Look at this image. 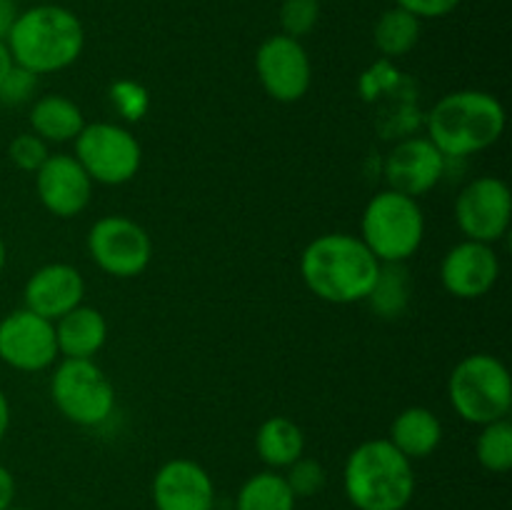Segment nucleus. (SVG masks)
Listing matches in <instances>:
<instances>
[{
  "label": "nucleus",
  "instance_id": "obj_1",
  "mask_svg": "<svg viewBox=\"0 0 512 510\" xmlns=\"http://www.w3.org/2000/svg\"><path fill=\"white\" fill-rule=\"evenodd\" d=\"M383 263L350 233H325L310 240L300 255V278L315 298L333 305L368 300Z\"/></svg>",
  "mask_w": 512,
  "mask_h": 510
},
{
  "label": "nucleus",
  "instance_id": "obj_2",
  "mask_svg": "<svg viewBox=\"0 0 512 510\" xmlns=\"http://www.w3.org/2000/svg\"><path fill=\"white\" fill-rule=\"evenodd\" d=\"M13 63L35 75L70 68L85 48V28L65 5L43 3L23 10L5 38Z\"/></svg>",
  "mask_w": 512,
  "mask_h": 510
},
{
  "label": "nucleus",
  "instance_id": "obj_3",
  "mask_svg": "<svg viewBox=\"0 0 512 510\" xmlns=\"http://www.w3.org/2000/svg\"><path fill=\"white\" fill-rule=\"evenodd\" d=\"M425 138L448 160L483 153L505 133V108L488 90H455L443 95L425 118Z\"/></svg>",
  "mask_w": 512,
  "mask_h": 510
},
{
  "label": "nucleus",
  "instance_id": "obj_4",
  "mask_svg": "<svg viewBox=\"0 0 512 510\" xmlns=\"http://www.w3.org/2000/svg\"><path fill=\"white\" fill-rule=\"evenodd\" d=\"M343 488L358 510H403L415 493L413 460L388 438L365 440L345 460Z\"/></svg>",
  "mask_w": 512,
  "mask_h": 510
},
{
  "label": "nucleus",
  "instance_id": "obj_5",
  "mask_svg": "<svg viewBox=\"0 0 512 510\" xmlns=\"http://www.w3.org/2000/svg\"><path fill=\"white\" fill-rule=\"evenodd\" d=\"M425 238V215L418 198L380 190L368 200L360 218V240L380 263H405Z\"/></svg>",
  "mask_w": 512,
  "mask_h": 510
},
{
  "label": "nucleus",
  "instance_id": "obj_6",
  "mask_svg": "<svg viewBox=\"0 0 512 510\" xmlns=\"http://www.w3.org/2000/svg\"><path fill=\"white\" fill-rule=\"evenodd\" d=\"M448 398L455 415L470 425H488L508 418L512 408L508 368L490 353L465 355L448 378Z\"/></svg>",
  "mask_w": 512,
  "mask_h": 510
},
{
  "label": "nucleus",
  "instance_id": "obj_7",
  "mask_svg": "<svg viewBox=\"0 0 512 510\" xmlns=\"http://www.w3.org/2000/svg\"><path fill=\"white\" fill-rule=\"evenodd\" d=\"M50 398L65 420L83 428L103 425L115 410L113 383L93 360H60L50 375Z\"/></svg>",
  "mask_w": 512,
  "mask_h": 510
},
{
  "label": "nucleus",
  "instance_id": "obj_8",
  "mask_svg": "<svg viewBox=\"0 0 512 510\" xmlns=\"http://www.w3.org/2000/svg\"><path fill=\"white\" fill-rule=\"evenodd\" d=\"M75 145V160L88 178L100 185H125L143 165V148L128 128L118 123H85Z\"/></svg>",
  "mask_w": 512,
  "mask_h": 510
},
{
  "label": "nucleus",
  "instance_id": "obj_9",
  "mask_svg": "<svg viewBox=\"0 0 512 510\" xmlns=\"http://www.w3.org/2000/svg\"><path fill=\"white\" fill-rule=\"evenodd\" d=\"M88 253L103 273L113 278H135L153 260L148 230L128 215H105L88 230Z\"/></svg>",
  "mask_w": 512,
  "mask_h": 510
},
{
  "label": "nucleus",
  "instance_id": "obj_10",
  "mask_svg": "<svg viewBox=\"0 0 512 510\" xmlns=\"http://www.w3.org/2000/svg\"><path fill=\"white\" fill-rule=\"evenodd\" d=\"M512 195L508 183L495 175L470 180L455 198V223L465 240L495 245L510 230Z\"/></svg>",
  "mask_w": 512,
  "mask_h": 510
},
{
  "label": "nucleus",
  "instance_id": "obj_11",
  "mask_svg": "<svg viewBox=\"0 0 512 510\" xmlns=\"http://www.w3.org/2000/svg\"><path fill=\"white\" fill-rule=\"evenodd\" d=\"M255 73L265 93L278 103H298L313 85V63L300 40L270 35L255 53Z\"/></svg>",
  "mask_w": 512,
  "mask_h": 510
},
{
  "label": "nucleus",
  "instance_id": "obj_12",
  "mask_svg": "<svg viewBox=\"0 0 512 510\" xmlns=\"http://www.w3.org/2000/svg\"><path fill=\"white\" fill-rule=\"evenodd\" d=\"M0 360L20 373H38L58 360L53 320L18 308L0 320Z\"/></svg>",
  "mask_w": 512,
  "mask_h": 510
},
{
  "label": "nucleus",
  "instance_id": "obj_13",
  "mask_svg": "<svg viewBox=\"0 0 512 510\" xmlns=\"http://www.w3.org/2000/svg\"><path fill=\"white\" fill-rule=\"evenodd\" d=\"M500 278V258L495 245L463 240L445 253L440 263V283L458 300H478L495 288Z\"/></svg>",
  "mask_w": 512,
  "mask_h": 510
},
{
  "label": "nucleus",
  "instance_id": "obj_14",
  "mask_svg": "<svg viewBox=\"0 0 512 510\" xmlns=\"http://www.w3.org/2000/svg\"><path fill=\"white\" fill-rule=\"evenodd\" d=\"M93 185L83 165L70 153L48 155L35 173V193L55 218H75L83 213L93 198Z\"/></svg>",
  "mask_w": 512,
  "mask_h": 510
},
{
  "label": "nucleus",
  "instance_id": "obj_15",
  "mask_svg": "<svg viewBox=\"0 0 512 510\" xmlns=\"http://www.w3.org/2000/svg\"><path fill=\"white\" fill-rule=\"evenodd\" d=\"M448 158L428 138H405L385 155L383 175L390 190L420 198L443 180Z\"/></svg>",
  "mask_w": 512,
  "mask_h": 510
},
{
  "label": "nucleus",
  "instance_id": "obj_16",
  "mask_svg": "<svg viewBox=\"0 0 512 510\" xmlns=\"http://www.w3.org/2000/svg\"><path fill=\"white\" fill-rule=\"evenodd\" d=\"M150 495L155 510H213L215 505L213 478L190 458H173L160 465Z\"/></svg>",
  "mask_w": 512,
  "mask_h": 510
},
{
  "label": "nucleus",
  "instance_id": "obj_17",
  "mask_svg": "<svg viewBox=\"0 0 512 510\" xmlns=\"http://www.w3.org/2000/svg\"><path fill=\"white\" fill-rule=\"evenodd\" d=\"M85 298V278L75 265L48 263L35 270L23 288V308L48 320L63 318Z\"/></svg>",
  "mask_w": 512,
  "mask_h": 510
},
{
  "label": "nucleus",
  "instance_id": "obj_18",
  "mask_svg": "<svg viewBox=\"0 0 512 510\" xmlns=\"http://www.w3.org/2000/svg\"><path fill=\"white\" fill-rule=\"evenodd\" d=\"M55 343L58 355L75 360H93V355L108 340V320L98 308L80 303L63 318L55 320Z\"/></svg>",
  "mask_w": 512,
  "mask_h": 510
},
{
  "label": "nucleus",
  "instance_id": "obj_19",
  "mask_svg": "<svg viewBox=\"0 0 512 510\" xmlns=\"http://www.w3.org/2000/svg\"><path fill=\"white\" fill-rule=\"evenodd\" d=\"M388 440L408 460H423L443 443V423L430 408L410 405L395 415Z\"/></svg>",
  "mask_w": 512,
  "mask_h": 510
},
{
  "label": "nucleus",
  "instance_id": "obj_20",
  "mask_svg": "<svg viewBox=\"0 0 512 510\" xmlns=\"http://www.w3.org/2000/svg\"><path fill=\"white\" fill-rule=\"evenodd\" d=\"M30 128L45 143H73L85 128L83 110L65 95H43L30 108Z\"/></svg>",
  "mask_w": 512,
  "mask_h": 510
},
{
  "label": "nucleus",
  "instance_id": "obj_21",
  "mask_svg": "<svg viewBox=\"0 0 512 510\" xmlns=\"http://www.w3.org/2000/svg\"><path fill=\"white\" fill-rule=\"evenodd\" d=\"M255 450L268 468L280 470L293 465L305 453V435L298 423L285 415H270L255 435Z\"/></svg>",
  "mask_w": 512,
  "mask_h": 510
},
{
  "label": "nucleus",
  "instance_id": "obj_22",
  "mask_svg": "<svg viewBox=\"0 0 512 510\" xmlns=\"http://www.w3.org/2000/svg\"><path fill=\"white\" fill-rule=\"evenodd\" d=\"M418 40L420 20L415 15H410L408 10L398 8V5L385 10L373 25V43L385 60L408 55L418 45Z\"/></svg>",
  "mask_w": 512,
  "mask_h": 510
},
{
  "label": "nucleus",
  "instance_id": "obj_23",
  "mask_svg": "<svg viewBox=\"0 0 512 510\" xmlns=\"http://www.w3.org/2000/svg\"><path fill=\"white\" fill-rule=\"evenodd\" d=\"M295 495L275 470L250 475L238 490L235 510H295Z\"/></svg>",
  "mask_w": 512,
  "mask_h": 510
},
{
  "label": "nucleus",
  "instance_id": "obj_24",
  "mask_svg": "<svg viewBox=\"0 0 512 510\" xmlns=\"http://www.w3.org/2000/svg\"><path fill=\"white\" fill-rule=\"evenodd\" d=\"M410 298V283L408 273H405L403 263H383L375 283L373 293L368 295V303L373 305L375 313L383 318H395L405 310Z\"/></svg>",
  "mask_w": 512,
  "mask_h": 510
},
{
  "label": "nucleus",
  "instance_id": "obj_25",
  "mask_svg": "<svg viewBox=\"0 0 512 510\" xmlns=\"http://www.w3.org/2000/svg\"><path fill=\"white\" fill-rule=\"evenodd\" d=\"M475 455L490 473H508L512 468V423L508 418L480 425Z\"/></svg>",
  "mask_w": 512,
  "mask_h": 510
},
{
  "label": "nucleus",
  "instance_id": "obj_26",
  "mask_svg": "<svg viewBox=\"0 0 512 510\" xmlns=\"http://www.w3.org/2000/svg\"><path fill=\"white\" fill-rule=\"evenodd\" d=\"M110 103L118 110V115L128 123H138V120L145 118L150 108V93L145 85H140L138 80L120 78L110 85L108 90Z\"/></svg>",
  "mask_w": 512,
  "mask_h": 510
},
{
  "label": "nucleus",
  "instance_id": "obj_27",
  "mask_svg": "<svg viewBox=\"0 0 512 510\" xmlns=\"http://www.w3.org/2000/svg\"><path fill=\"white\" fill-rule=\"evenodd\" d=\"M278 18L283 35L295 40L305 38L313 33L320 20V0H283Z\"/></svg>",
  "mask_w": 512,
  "mask_h": 510
},
{
  "label": "nucleus",
  "instance_id": "obj_28",
  "mask_svg": "<svg viewBox=\"0 0 512 510\" xmlns=\"http://www.w3.org/2000/svg\"><path fill=\"white\" fill-rule=\"evenodd\" d=\"M288 473L283 475L288 488L293 490L295 498H313L320 490L325 488V480H328V473L320 465V460L315 458H298L293 465H288Z\"/></svg>",
  "mask_w": 512,
  "mask_h": 510
},
{
  "label": "nucleus",
  "instance_id": "obj_29",
  "mask_svg": "<svg viewBox=\"0 0 512 510\" xmlns=\"http://www.w3.org/2000/svg\"><path fill=\"white\" fill-rule=\"evenodd\" d=\"M48 155H50L48 143L35 133L15 135L8 145L10 163H13L18 170H23V173H33V175L38 173V168L48 160Z\"/></svg>",
  "mask_w": 512,
  "mask_h": 510
},
{
  "label": "nucleus",
  "instance_id": "obj_30",
  "mask_svg": "<svg viewBox=\"0 0 512 510\" xmlns=\"http://www.w3.org/2000/svg\"><path fill=\"white\" fill-rule=\"evenodd\" d=\"M35 88H38V75L30 70L13 65L10 73L5 75L0 83V103L3 105H23L33 98Z\"/></svg>",
  "mask_w": 512,
  "mask_h": 510
},
{
  "label": "nucleus",
  "instance_id": "obj_31",
  "mask_svg": "<svg viewBox=\"0 0 512 510\" xmlns=\"http://www.w3.org/2000/svg\"><path fill=\"white\" fill-rule=\"evenodd\" d=\"M395 5L408 10V13L415 15L418 20H438L455 13L460 0H395Z\"/></svg>",
  "mask_w": 512,
  "mask_h": 510
},
{
  "label": "nucleus",
  "instance_id": "obj_32",
  "mask_svg": "<svg viewBox=\"0 0 512 510\" xmlns=\"http://www.w3.org/2000/svg\"><path fill=\"white\" fill-rule=\"evenodd\" d=\"M15 498V480L13 473L0 463V510H8Z\"/></svg>",
  "mask_w": 512,
  "mask_h": 510
},
{
  "label": "nucleus",
  "instance_id": "obj_33",
  "mask_svg": "<svg viewBox=\"0 0 512 510\" xmlns=\"http://www.w3.org/2000/svg\"><path fill=\"white\" fill-rule=\"evenodd\" d=\"M18 5L15 0H0V40L8 38L10 28H13L15 18H18Z\"/></svg>",
  "mask_w": 512,
  "mask_h": 510
},
{
  "label": "nucleus",
  "instance_id": "obj_34",
  "mask_svg": "<svg viewBox=\"0 0 512 510\" xmlns=\"http://www.w3.org/2000/svg\"><path fill=\"white\" fill-rule=\"evenodd\" d=\"M8 428H10V403H8V395L0 390V443H3V438L8 435Z\"/></svg>",
  "mask_w": 512,
  "mask_h": 510
},
{
  "label": "nucleus",
  "instance_id": "obj_35",
  "mask_svg": "<svg viewBox=\"0 0 512 510\" xmlns=\"http://www.w3.org/2000/svg\"><path fill=\"white\" fill-rule=\"evenodd\" d=\"M13 55H10L8 45H5V40H0V83H3L5 75L10 73V68H13Z\"/></svg>",
  "mask_w": 512,
  "mask_h": 510
},
{
  "label": "nucleus",
  "instance_id": "obj_36",
  "mask_svg": "<svg viewBox=\"0 0 512 510\" xmlns=\"http://www.w3.org/2000/svg\"><path fill=\"white\" fill-rule=\"evenodd\" d=\"M5 260H8V248H5L3 238H0V273H3V268H5Z\"/></svg>",
  "mask_w": 512,
  "mask_h": 510
},
{
  "label": "nucleus",
  "instance_id": "obj_37",
  "mask_svg": "<svg viewBox=\"0 0 512 510\" xmlns=\"http://www.w3.org/2000/svg\"><path fill=\"white\" fill-rule=\"evenodd\" d=\"M8 510H30V508H13V505H10V508Z\"/></svg>",
  "mask_w": 512,
  "mask_h": 510
}]
</instances>
